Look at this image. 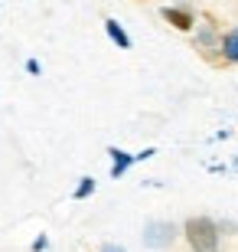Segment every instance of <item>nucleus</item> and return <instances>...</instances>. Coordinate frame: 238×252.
I'll return each mask as SVG.
<instances>
[{
	"instance_id": "f257e3e1",
	"label": "nucleus",
	"mask_w": 238,
	"mask_h": 252,
	"mask_svg": "<svg viewBox=\"0 0 238 252\" xmlns=\"http://www.w3.org/2000/svg\"><path fill=\"white\" fill-rule=\"evenodd\" d=\"M186 243L192 252H219V226L209 216H192L183 226Z\"/></svg>"
},
{
	"instance_id": "f03ea898",
	"label": "nucleus",
	"mask_w": 238,
	"mask_h": 252,
	"mask_svg": "<svg viewBox=\"0 0 238 252\" xmlns=\"http://www.w3.org/2000/svg\"><path fill=\"white\" fill-rule=\"evenodd\" d=\"M176 239V226L166 223V220H154V223L144 226V246L147 249H166V246H173Z\"/></svg>"
},
{
	"instance_id": "7ed1b4c3",
	"label": "nucleus",
	"mask_w": 238,
	"mask_h": 252,
	"mask_svg": "<svg viewBox=\"0 0 238 252\" xmlns=\"http://www.w3.org/2000/svg\"><path fill=\"white\" fill-rule=\"evenodd\" d=\"M160 13H163V20L170 23V27L183 30V33H189V30L196 27V17H192V10L186 7V3H183V7H163Z\"/></svg>"
},
{
	"instance_id": "20e7f679",
	"label": "nucleus",
	"mask_w": 238,
	"mask_h": 252,
	"mask_svg": "<svg viewBox=\"0 0 238 252\" xmlns=\"http://www.w3.org/2000/svg\"><path fill=\"white\" fill-rule=\"evenodd\" d=\"M111 158H114V164H111V177H114V180L124 177L131 164H137L134 154H128V151H121V148H111Z\"/></svg>"
},
{
	"instance_id": "39448f33",
	"label": "nucleus",
	"mask_w": 238,
	"mask_h": 252,
	"mask_svg": "<svg viewBox=\"0 0 238 252\" xmlns=\"http://www.w3.org/2000/svg\"><path fill=\"white\" fill-rule=\"evenodd\" d=\"M219 49H222V56L229 59V63H238V27L229 30V33L219 39Z\"/></svg>"
},
{
	"instance_id": "423d86ee",
	"label": "nucleus",
	"mask_w": 238,
	"mask_h": 252,
	"mask_svg": "<svg viewBox=\"0 0 238 252\" xmlns=\"http://www.w3.org/2000/svg\"><path fill=\"white\" fill-rule=\"evenodd\" d=\"M105 30H108V36L114 39L121 49H131V36L124 33V27H121L118 20H105Z\"/></svg>"
},
{
	"instance_id": "0eeeda50",
	"label": "nucleus",
	"mask_w": 238,
	"mask_h": 252,
	"mask_svg": "<svg viewBox=\"0 0 238 252\" xmlns=\"http://www.w3.org/2000/svg\"><path fill=\"white\" fill-rule=\"evenodd\" d=\"M196 30V46H202V49H209V46H215L219 43V33H215V27H192Z\"/></svg>"
},
{
	"instance_id": "6e6552de",
	"label": "nucleus",
	"mask_w": 238,
	"mask_h": 252,
	"mask_svg": "<svg viewBox=\"0 0 238 252\" xmlns=\"http://www.w3.org/2000/svg\"><path fill=\"white\" fill-rule=\"evenodd\" d=\"M95 193V180L92 177H82V184H79V187H75V200H85V196H92Z\"/></svg>"
},
{
	"instance_id": "1a4fd4ad",
	"label": "nucleus",
	"mask_w": 238,
	"mask_h": 252,
	"mask_svg": "<svg viewBox=\"0 0 238 252\" xmlns=\"http://www.w3.org/2000/svg\"><path fill=\"white\" fill-rule=\"evenodd\" d=\"M46 246H49V239H46V236H39L36 243H33V249H36V252H43V249H46Z\"/></svg>"
},
{
	"instance_id": "9d476101",
	"label": "nucleus",
	"mask_w": 238,
	"mask_h": 252,
	"mask_svg": "<svg viewBox=\"0 0 238 252\" xmlns=\"http://www.w3.org/2000/svg\"><path fill=\"white\" fill-rule=\"evenodd\" d=\"M101 252H124V249H121V246H105Z\"/></svg>"
}]
</instances>
